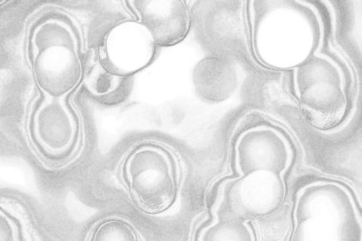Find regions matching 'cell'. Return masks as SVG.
<instances>
[{"label": "cell", "mask_w": 362, "mask_h": 241, "mask_svg": "<svg viewBox=\"0 0 362 241\" xmlns=\"http://www.w3.org/2000/svg\"><path fill=\"white\" fill-rule=\"evenodd\" d=\"M192 81L197 97L209 103L226 100L238 86L235 66L221 57H207L194 66Z\"/></svg>", "instance_id": "cell-11"}, {"label": "cell", "mask_w": 362, "mask_h": 241, "mask_svg": "<svg viewBox=\"0 0 362 241\" xmlns=\"http://www.w3.org/2000/svg\"><path fill=\"white\" fill-rule=\"evenodd\" d=\"M125 4L160 47L181 42L190 32L191 13L185 1L136 0Z\"/></svg>", "instance_id": "cell-10"}, {"label": "cell", "mask_w": 362, "mask_h": 241, "mask_svg": "<svg viewBox=\"0 0 362 241\" xmlns=\"http://www.w3.org/2000/svg\"><path fill=\"white\" fill-rule=\"evenodd\" d=\"M292 94L311 127L333 130L350 113L349 71L341 57L322 48L292 70Z\"/></svg>", "instance_id": "cell-4"}, {"label": "cell", "mask_w": 362, "mask_h": 241, "mask_svg": "<svg viewBox=\"0 0 362 241\" xmlns=\"http://www.w3.org/2000/svg\"><path fill=\"white\" fill-rule=\"evenodd\" d=\"M93 241H136L139 240L136 230L122 219L112 218L103 221L93 232Z\"/></svg>", "instance_id": "cell-14"}, {"label": "cell", "mask_w": 362, "mask_h": 241, "mask_svg": "<svg viewBox=\"0 0 362 241\" xmlns=\"http://www.w3.org/2000/svg\"><path fill=\"white\" fill-rule=\"evenodd\" d=\"M120 175L132 201L145 213L160 215L177 201L180 164L163 144L145 141L136 145L123 161Z\"/></svg>", "instance_id": "cell-5"}, {"label": "cell", "mask_w": 362, "mask_h": 241, "mask_svg": "<svg viewBox=\"0 0 362 241\" xmlns=\"http://www.w3.org/2000/svg\"><path fill=\"white\" fill-rule=\"evenodd\" d=\"M27 131L35 152L52 165L69 163L81 147V119L67 98L41 94L30 109Z\"/></svg>", "instance_id": "cell-6"}, {"label": "cell", "mask_w": 362, "mask_h": 241, "mask_svg": "<svg viewBox=\"0 0 362 241\" xmlns=\"http://www.w3.org/2000/svg\"><path fill=\"white\" fill-rule=\"evenodd\" d=\"M127 81L128 76L115 73L100 59L92 66L84 78L90 94L103 100H112L116 98Z\"/></svg>", "instance_id": "cell-13"}, {"label": "cell", "mask_w": 362, "mask_h": 241, "mask_svg": "<svg viewBox=\"0 0 362 241\" xmlns=\"http://www.w3.org/2000/svg\"><path fill=\"white\" fill-rule=\"evenodd\" d=\"M23 235V228H22L21 221L15 216L1 209V212H0V240H25Z\"/></svg>", "instance_id": "cell-15"}, {"label": "cell", "mask_w": 362, "mask_h": 241, "mask_svg": "<svg viewBox=\"0 0 362 241\" xmlns=\"http://www.w3.org/2000/svg\"><path fill=\"white\" fill-rule=\"evenodd\" d=\"M287 194L284 175L262 170L219 180L211 189L207 202L254 223L278 213Z\"/></svg>", "instance_id": "cell-7"}, {"label": "cell", "mask_w": 362, "mask_h": 241, "mask_svg": "<svg viewBox=\"0 0 362 241\" xmlns=\"http://www.w3.org/2000/svg\"><path fill=\"white\" fill-rule=\"evenodd\" d=\"M295 145L289 135L272 123H259L241 131L233 145L232 168L235 175L255 171L284 175L293 166Z\"/></svg>", "instance_id": "cell-8"}, {"label": "cell", "mask_w": 362, "mask_h": 241, "mask_svg": "<svg viewBox=\"0 0 362 241\" xmlns=\"http://www.w3.org/2000/svg\"><path fill=\"white\" fill-rule=\"evenodd\" d=\"M156 47L152 35L141 22L125 20L107 33L98 59L115 73L129 78L153 61Z\"/></svg>", "instance_id": "cell-9"}, {"label": "cell", "mask_w": 362, "mask_h": 241, "mask_svg": "<svg viewBox=\"0 0 362 241\" xmlns=\"http://www.w3.org/2000/svg\"><path fill=\"white\" fill-rule=\"evenodd\" d=\"M207 206L208 215L197 225L194 233V240H257L253 223L235 218L215 204H207Z\"/></svg>", "instance_id": "cell-12"}, {"label": "cell", "mask_w": 362, "mask_h": 241, "mask_svg": "<svg viewBox=\"0 0 362 241\" xmlns=\"http://www.w3.org/2000/svg\"><path fill=\"white\" fill-rule=\"evenodd\" d=\"M252 51L274 70L292 71L323 48L325 25L306 1L247 2Z\"/></svg>", "instance_id": "cell-1"}, {"label": "cell", "mask_w": 362, "mask_h": 241, "mask_svg": "<svg viewBox=\"0 0 362 241\" xmlns=\"http://www.w3.org/2000/svg\"><path fill=\"white\" fill-rule=\"evenodd\" d=\"M26 59L41 94L67 98L85 78L83 40L75 19L59 9L41 13L28 30Z\"/></svg>", "instance_id": "cell-2"}, {"label": "cell", "mask_w": 362, "mask_h": 241, "mask_svg": "<svg viewBox=\"0 0 362 241\" xmlns=\"http://www.w3.org/2000/svg\"><path fill=\"white\" fill-rule=\"evenodd\" d=\"M290 235L292 241H361V207L352 189L325 177L304 183L293 196Z\"/></svg>", "instance_id": "cell-3"}]
</instances>
